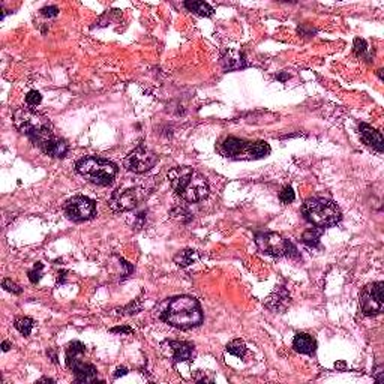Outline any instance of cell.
Listing matches in <instances>:
<instances>
[{
	"instance_id": "1",
	"label": "cell",
	"mask_w": 384,
	"mask_h": 384,
	"mask_svg": "<svg viewBox=\"0 0 384 384\" xmlns=\"http://www.w3.org/2000/svg\"><path fill=\"white\" fill-rule=\"evenodd\" d=\"M168 182L174 192L189 203H197L209 195L206 177L192 167H176L168 171Z\"/></svg>"
},
{
	"instance_id": "2",
	"label": "cell",
	"mask_w": 384,
	"mask_h": 384,
	"mask_svg": "<svg viewBox=\"0 0 384 384\" xmlns=\"http://www.w3.org/2000/svg\"><path fill=\"white\" fill-rule=\"evenodd\" d=\"M161 318L173 327L186 330L203 323V312L194 297L177 296L167 303Z\"/></svg>"
},
{
	"instance_id": "3",
	"label": "cell",
	"mask_w": 384,
	"mask_h": 384,
	"mask_svg": "<svg viewBox=\"0 0 384 384\" xmlns=\"http://www.w3.org/2000/svg\"><path fill=\"white\" fill-rule=\"evenodd\" d=\"M14 125L26 137L32 140L39 149L54 137L53 123L48 117L30 110V108H17L14 111Z\"/></svg>"
},
{
	"instance_id": "4",
	"label": "cell",
	"mask_w": 384,
	"mask_h": 384,
	"mask_svg": "<svg viewBox=\"0 0 384 384\" xmlns=\"http://www.w3.org/2000/svg\"><path fill=\"white\" fill-rule=\"evenodd\" d=\"M75 168L84 179L99 186L111 185L117 174L116 164L99 156H84L78 161Z\"/></svg>"
},
{
	"instance_id": "5",
	"label": "cell",
	"mask_w": 384,
	"mask_h": 384,
	"mask_svg": "<svg viewBox=\"0 0 384 384\" xmlns=\"http://www.w3.org/2000/svg\"><path fill=\"white\" fill-rule=\"evenodd\" d=\"M303 215L308 221L318 227V228H327L332 225H336L341 221V209L336 203L327 198H311L303 204Z\"/></svg>"
},
{
	"instance_id": "6",
	"label": "cell",
	"mask_w": 384,
	"mask_h": 384,
	"mask_svg": "<svg viewBox=\"0 0 384 384\" xmlns=\"http://www.w3.org/2000/svg\"><path fill=\"white\" fill-rule=\"evenodd\" d=\"M221 153L230 158H245V159H260L270 153V147L264 141L249 143L234 137L225 138L219 146Z\"/></svg>"
},
{
	"instance_id": "7",
	"label": "cell",
	"mask_w": 384,
	"mask_h": 384,
	"mask_svg": "<svg viewBox=\"0 0 384 384\" xmlns=\"http://www.w3.org/2000/svg\"><path fill=\"white\" fill-rule=\"evenodd\" d=\"M255 243L263 252L269 255L299 258L297 248L278 233H260L255 236Z\"/></svg>"
},
{
	"instance_id": "8",
	"label": "cell",
	"mask_w": 384,
	"mask_h": 384,
	"mask_svg": "<svg viewBox=\"0 0 384 384\" xmlns=\"http://www.w3.org/2000/svg\"><path fill=\"white\" fill-rule=\"evenodd\" d=\"M86 347L81 342H71L66 350V365L75 372V381L77 383H93L96 381V368L93 365L81 362L80 356L84 353Z\"/></svg>"
},
{
	"instance_id": "9",
	"label": "cell",
	"mask_w": 384,
	"mask_h": 384,
	"mask_svg": "<svg viewBox=\"0 0 384 384\" xmlns=\"http://www.w3.org/2000/svg\"><path fill=\"white\" fill-rule=\"evenodd\" d=\"M383 282H374L363 288L360 294V309L363 315H378L383 312L384 296Z\"/></svg>"
},
{
	"instance_id": "10",
	"label": "cell",
	"mask_w": 384,
	"mask_h": 384,
	"mask_svg": "<svg viewBox=\"0 0 384 384\" xmlns=\"http://www.w3.org/2000/svg\"><path fill=\"white\" fill-rule=\"evenodd\" d=\"M156 162H158V156L153 152H150L144 146H138L137 149H134L132 152L128 153V156L123 161V165L126 170L141 174V173H146L150 168H153Z\"/></svg>"
},
{
	"instance_id": "11",
	"label": "cell",
	"mask_w": 384,
	"mask_h": 384,
	"mask_svg": "<svg viewBox=\"0 0 384 384\" xmlns=\"http://www.w3.org/2000/svg\"><path fill=\"white\" fill-rule=\"evenodd\" d=\"M66 216L75 222L89 221L96 215V203L87 197H74L65 206Z\"/></svg>"
},
{
	"instance_id": "12",
	"label": "cell",
	"mask_w": 384,
	"mask_h": 384,
	"mask_svg": "<svg viewBox=\"0 0 384 384\" xmlns=\"http://www.w3.org/2000/svg\"><path fill=\"white\" fill-rule=\"evenodd\" d=\"M140 201L137 189H119L110 198V207L114 212H129L137 207Z\"/></svg>"
},
{
	"instance_id": "13",
	"label": "cell",
	"mask_w": 384,
	"mask_h": 384,
	"mask_svg": "<svg viewBox=\"0 0 384 384\" xmlns=\"http://www.w3.org/2000/svg\"><path fill=\"white\" fill-rule=\"evenodd\" d=\"M359 131H360V138H362V141L366 146L375 149L378 153L383 152V137H381V132H378L377 129L371 128L366 123H360Z\"/></svg>"
},
{
	"instance_id": "14",
	"label": "cell",
	"mask_w": 384,
	"mask_h": 384,
	"mask_svg": "<svg viewBox=\"0 0 384 384\" xmlns=\"http://www.w3.org/2000/svg\"><path fill=\"white\" fill-rule=\"evenodd\" d=\"M221 63L225 71H237L246 68L248 62L245 59V54L239 50H227L221 59Z\"/></svg>"
},
{
	"instance_id": "15",
	"label": "cell",
	"mask_w": 384,
	"mask_h": 384,
	"mask_svg": "<svg viewBox=\"0 0 384 384\" xmlns=\"http://www.w3.org/2000/svg\"><path fill=\"white\" fill-rule=\"evenodd\" d=\"M41 149H42L44 153H47L48 156H51V158H65L66 153H68V150H69L68 143L65 140L56 137V135L53 138H50Z\"/></svg>"
},
{
	"instance_id": "16",
	"label": "cell",
	"mask_w": 384,
	"mask_h": 384,
	"mask_svg": "<svg viewBox=\"0 0 384 384\" xmlns=\"http://www.w3.org/2000/svg\"><path fill=\"white\" fill-rule=\"evenodd\" d=\"M293 348L302 354H312L317 348V341L308 333H297L293 341Z\"/></svg>"
},
{
	"instance_id": "17",
	"label": "cell",
	"mask_w": 384,
	"mask_h": 384,
	"mask_svg": "<svg viewBox=\"0 0 384 384\" xmlns=\"http://www.w3.org/2000/svg\"><path fill=\"white\" fill-rule=\"evenodd\" d=\"M174 362H188L194 356V347L188 342H170Z\"/></svg>"
},
{
	"instance_id": "18",
	"label": "cell",
	"mask_w": 384,
	"mask_h": 384,
	"mask_svg": "<svg viewBox=\"0 0 384 384\" xmlns=\"http://www.w3.org/2000/svg\"><path fill=\"white\" fill-rule=\"evenodd\" d=\"M288 303H290V296H288V293L284 288H281V290L275 291L266 300V308H269L272 311H282V309L287 308Z\"/></svg>"
},
{
	"instance_id": "19",
	"label": "cell",
	"mask_w": 384,
	"mask_h": 384,
	"mask_svg": "<svg viewBox=\"0 0 384 384\" xmlns=\"http://www.w3.org/2000/svg\"><path fill=\"white\" fill-rule=\"evenodd\" d=\"M185 8L197 15H201V17H210L213 14V8L206 3V2H185Z\"/></svg>"
},
{
	"instance_id": "20",
	"label": "cell",
	"mask_w": 384,
	"mask_h": 384,
	"mask_svg": "<svg viewBox=\"0 0 384 384\" xmlns=\"http://www.w3.org/2000/svg\"><path fill=\"white\" fill-rule=\"evenodd\" d=\"M197 258H198V252H197V251L185 249V251L179 252V254L174 257V263L179 264V266H182V267H186V266H191Z\"/></svg>"
},
{
	"instance_id": "21",
	"label": "cell",
	"mask_w": 384,
	"mask_h": 384,
	"mask_svg": "<svg viewBox=\"0 0 384 384\" xmlns=\"http://www.w3.org/2000/svg\"><path fill=\"white\" fill-rule=\"evenodd\" d=\"M15 329L21 333V335H24V336H29L30 333H32V330H33V327H35V321L32 320V318H27V317H21V318H17L15 320Z\"/></svg>"
},
{
	"instance_id": "22",
	"label": "cell",
	"mask_w": 384,
	"mask_h": 384,
	"mask_svg": "<svg viewBox=\"0 0 384 384\" xmlns=\"http://www.w3.org/2000/svg\"><path fill=\"white\" fill-rule=\"evenodd\" d=\"M321 233H323V228H321V230L309 228V230H306L305 233H303V236H302V242H303L306 246H309V248H314V246H317V245H318Z\"/></svg>"
},
{
	"instance_id": "23",
	"label": "cell",
	"mask_w": 384,
	"mask_h": 384,
	"mask_svg": "<svg viewBox=\"0 0 384 384\" xmlns=\"http://www.w3.org/2000/svg\"><path fill=\"white\" fill-rule=\"evenodd\" d=\"M227 351L230 354H233V356H236V357H243L245 353H246V345H245L243 341L234 339V341H231L230 344L227 345Z\"/></svg>"
},
{
	"instance_id": "24",
	"label": "cell",
	"mask_w": 384,
	"mask_h": 384,
	"mask_svg": "<svg viewBox=\"0 0 384 384\" xmlns=\"http://www.w3.org/2000/svg\"><path fill=\"white\" fill-rule=\"evenodd\" d=\"M294 198H296V195H294V191H293L291 186H285V188L279 192V200H281V203H284V204L293 203Z\"/></svg>"
},
{
	"instance_id": "25",
	"label": "cell",
	"mask_w": 384,
	"mask_h": 384,
	"mask_svg": "<svg viewBox=\"0 0 384 384\" xmlns=\"http://www.w3.org/2000/svg\"><path fill=\"white\" fill-rule=\"evenodd\" d=\"M42 267H44V264L42 263H36L35 264V267L29 272V279H30V282L32 284H36V282H39V279H41V272H42Z\"/></svg>"
},
{
	"instance_id": "26",
	"label": "cell",
	"mask_w": 384,
	"mask_h": 384,
	"mask_svg": "<svg viewBox=\"0 0 384 384\" xmlns=\"http://www.w3.org/2000/svg\"><path fill=\"white\" fill-rule=\"evenodd\" d=\"M41 101H42L41 93H39V92H36V90L29 92V93H27V96H26V102H27V105H29V107H36V105H39V104H41Z\"/></svg>"
},
{
	"instance_id": "27",
	"label": "cell",
	"mask_w": 384,
	"mask_h": 384,
	"mask_svg": "<svg viewBox=\"0 0 384 384\" xmlns=\"http://www.w3.org/2000/svg\"><path fill=\"white\" fill-rule=\"evenodd\" d=\"M2 285H3V288H5L6 291H9V293H14V294H21V288H20V287L15 284V282H12L11 279H3Z\"/></svg>"
},
{
	"instance_id": "28",
	"label": "cell",
	"mask_w": 384,
	"mask_h": 384,
	"mask_svg": "<svg viewBox=\"0 0 384 384\" xmlns=\"http://www.w3.org/2000/svg\"><path fill=\"white\" fill-rule=\"evenodd\" d=\"M366 50H368V47H366V42L363 39H360V38L354 39V51H356L357 56H365Z\"/></svg>"
},
{
	"instance_id": "29",
	"label": "cell",
	"mask_w": 384,
	"mask_h": 384,
	"mask_svg": "<svg viewBox=\"0 0 384 384\" xmlns=\"http://www.w3.org/2000/svg\"><path fill=\"white\" fill-rule=\"evenodd\" d=\"M41 12L44 17H56L59 14V8L57 6H45L41 9Z\"/></svg>"
},
{
	"instance_id": "30",
	"label": "cell",
	"mask_w": 384,
	"mask_h": 384,
	"mask_svg": "<svg viewBox=\"0 0 384 384\" xmlns=\"http://www.w3.org/2000/svg\"><path fill=\"white\" fill-rule=\"evenodd\" d=\"M171 216H174V218H177V219H183V216L192 218V216H191V213H188L185 209H174V210L171 212Z\"/></svg>"
},
{
	"instance_id": "31",
	"label": "cell",
	"mask_w": 384,
	"mask_h": 384,
	"mask_svg": "<svg viewBox=\"0 0 384 384\" xmlns=\"http://www.w3.org/2000/svg\"><path fill=\"white\" fill-rule=\"evenodd\" d=\"M110 332L111 333H132V329L131 327H114Z\"/></svg>"
},
{
	"instance_id": "32",
	"label": "cell",
	"mask_w": 384,
	"mask_h": 384,
	"mask_svg": "<svg viewBox=\"0 0 384 384\" xmlns=\"http://www.w3.org/2000/svg\"><path fill=\"white\" fill-rule=\"evenodd\" d=\"M126 374H128V369H126L125 366H122V368H117V369H116V372H114V378L123 377V375H126Z\"/></svg>"
},
{
	"instance_id": "33",
	"label": "cell",
	"mask_w": 384,
	"mask_h": 384,
	"mask_svg": "<svg viewBox=\"0 0 384 384\" xmlns=\"http://www.w3.org/2000/svg\"><path fill=\"white\" fill-rule=\"evenodd\" d=\"M381 371H383V369L380 368L377 372H374V378H375L377 383H383L384 381V372H381Z\"/></svg>"
},
{
	"instance_id": "34",
	"label": "cell",
	"mask_w": 384,
	"mask_h": 384,
	"mask_svg": "<svg viewBox=\"0 0 384 384\" xmlns=\"http://www.w3.org/2000/svg\"><path fill=\"white\" fill-rule=\"evenodd\" d=\"M47 354H48V356L51 357V360H53L54 363L57 362V354H56V353H54L53 350H48V351H47Z\"/></svg>"
},
{
	"instance_id": "35",
	"label": "cell",
	"mask_w": 384,
	"mask_h": 384,
	"mask_svg": "<svg viewBox=\"0 0 384 384\" xmlns=\"http://www.w3.org/2000/svg\"><path fill=\"white\" fill-rule=\"evenodd\" d=\"M9 348H11V344H9L8 341H3V342H2V350H3V351H8Z\"/></svg>"
},
{
	"instance_id": "36",
	"label": "cell",
	"mask_w": 384,
	"mask_h": 384,
	"mask_svg": "<svg viewBox=\"0 0 384 384\" xmlns=\"http://www.w3.org/2000/svg\"><path fill=\"white\" fill-rule=\"evenodd\" d=\"M335 368H336V369H345V363H344V362H338V363L335 365Z\"/></svg>"
},
{
	"instance_id": "37",
	"label": "cell",
	"mask_w": 384,
	"mask_h": 384,
	"mask_svg": "<svg viewBox=\"0 0 384 384\" xmlns=\"http://www.w3.org/2000/svg\"><path fill=\"white\" fill-rule=\"evenodd\" d=\"M44 381H45V383H47V381H48V383H54V380L47 378V377H44V378H41V380H39V383H44Z\"/></svg>"
},
{
	"instance_id": "38",
	"label": "cell",
	"mask_w": 384,
	"mask_h": 384,
	"mask_svg": "<svg viewBox=\"0 0 384 384\" xmlns=\"http://www.w3.org/2000/svg\"><path fill=\"white\" fill-rule=\"evenodd\" d=\"M288 78V75H278V80H281V81H285Z\"/></svg>"
}]
</instances>
